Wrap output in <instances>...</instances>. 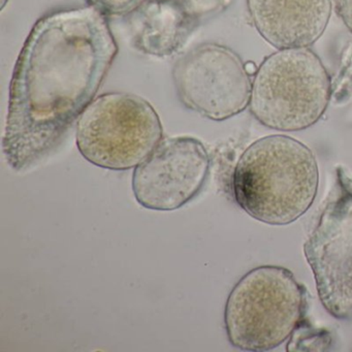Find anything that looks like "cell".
<instances>
[{
  "mask_svg": "<svg viewBox=\"0 0 352 352\" xmlns=\"http://www.w3.org/2000/svg\"><path fill=\"white\" fill-rule=\"evenodd\" d=\"M133 46L144 54L170 56L197 25L176 0H141L129 13Z\"/></svg>",
  "mask_w": 352,
  "mask_h": 352,
  "instance_id": "10",
  "label": "cell"
},
{
  "mask_svg": "<svg viewBox=\"0 0 352 352\" xmlns=\"http://www.w3.org/2000/svg\"><path fill=\"white\" fill-rule=\"evenodd\" d=\"M88 5L100 10L104 15H121L133 11L141 0H85Z\"/></svg>",
  "mask_w": 352,
  "mask_h": 352,
  "instance_id": "13",
  "label": "cell"
},
{
  "mask_svg": "<svg viewBox=\"0 0 352 352\" xmlns=\"http://www.w3.org/2000/svg\"><path fill=\"white\" fill-rule=\"evenodd\" d=\"M304 244L321 304L338 319L352 317V178L337 170V182Z\"/></svg>",
  "mask_w": 352,
  "mask_h": 352,
  "instance_id": "6",
  "label": "cell"
},
{
  "mask_svg": "<svg viewBox=\"0 0 352 352\" xmlns=\"http://www.w3.org/2000/svg\"><path fill=\"white\" fill-rule=\"evenodd\" d=\"M209 170V154L201 141L166 138L135 166L133 195L146 209H180L201 192Z\"/></svg>",
  "mask_w": 352,
  "mask_h": 352,
  "instance_id": "8",
  "label": "cell"
},
{
  "mask_svg": "<svg viewBox=\"0 0 352 352\" xmlns=\"http://www.w3.org/2000/svg\"><path fill=\"white\" fill-rule=\"evenodd\" d=\"M162 125L153 107L141 96L102 94L79 117L78 149L90 164L113 170L139 166L162 140Z\"/></svg>",
  "mask_w": 352,
  "mask_h": 352,
  "instance_id": "5",
  "label": "cell"
},
{
  "mask_svg": "<svg viewBox=\"0 0 352 352\" xmlns=\"http://www.w3.org/2000/svg\"><path fill=\"white\" fill-rule=\"evenodd\" d=\"M236 204L269 226H287L312 207L319 187L316 157L302 142L275 135L246 148L232 174Z\"/></svg>",
  "mask_w": 352,
  "mask_h": 352,
  "instance_id": "2",
  "label": "cell"
},
{
  "mask_svg": "<svg viewBox=\"0 0 352 352\" xmlns=\"http://www.w3.org/2000/svg\"><path fill=\"white\" fill-rule=\"evenodd\" d=\"M118 45L106 15L91 6L41 18L18 56L3 138L17 172L46 157L94 102Z\"/></svg>",
  "mask_w": 352,
  "mask_h": 352,
  "instance_id": "1",
  "label": "cell"
},
{
  "mask_svg": "<svg viewBox=\"0 0 352 352\" xmlns=\"http://www.w3.org/2000/svg\"><path fill=\"white\" fill-rule=\"evenodd\" d=\"M250 76L236 52L218 44L191 49L173 69L181 102L214 121L232 118L249 107L252 89Z\"/></svg>",
  "mask_w": 352,
  "mask_h": 352,
  "instance_id": "7",
  "label": "cell"
},
{
  "mask_svg": "<svg viewBox=\"0 0 352 352\" xmlns=\"http://www.w3.org/2000/svg\"><path fill=\"white\" fill-rule=\"evenodd\" d=\"M9 0H1V10L5 9L6 5H7Z\"/></svg>",
  "mask_w": 352,
  "mask_h": 352,
  "instance_id": "15",
  "label": "cell"
},
{
  "mask_svg": "<svg viewBox=\"0 0 352 352\" xmlns=\"http://www.w3.org/2000/svg\"><path fill=\"white\" fill-rule=\"evenodd\" d=\"M259 36L277 50L308 48L322 36L333 0H247Z\"/></svg>",
  "mask_w": 352,
  "mask_h": 352,
  "instance_id": "9",
  "label": "cell"
},
{
  "mask_svg": "<svg viewBox=\"0 0 352 352\" xmlns=\"http://www.w3.org/2000/svg\"><path fill=\"white\" fill-rule=\"evenodd\" d=\"M336 8L342 22L352 32V0H336Z\"/></svg>",
  "mask_w": 352,
  "mask_h": 352,
  "instance_id": "14",
  "label": "cell"
},
{
  "mask_svg": "<svg viewBox=\"0 0 352 352\" xmlns=\"http://www.w3.org/2000/svg\"><path fill=\"white\" fill-rule=\"evenodd\" d=\"M331 96V78L313 51L283 49L255 72L249 108L263 126L300 131L318 122Z\"/></svg>",
  "mask_w": 352,
  "mask_h": 352,
  "instance_id": "4",
  "label": "cell"
},
{
  "mask_svg": "<svg viewBox=\"0 0 352 352\" xmlns=\"http://www.w3.org/2000/svg\"><path fill=\"white\" fill-rule=\"evenodd\" d=\"M308 309L307 290L289 270L255 267L234 286L224 310L230 344L245 351H269L292 337Z\"/></svg>",
  "mask_w": 352,
  "mask_h": 352,
  "instance_id": "3",
  "label": "cell"
},
{
  "mask_svg": "<svg viewBox=\"0 0 352 352\" xmlns=\"http://www.w3.org/2000/svg\"><path fill=\"white\" fill-rule=\"evenodd\" d=\"M292 341L287 345L288 351H323L331 345V337L327 331H318L311 329L310 325L302 321L292 336Z\"/></svg>",
  "mask_w": 352,
  "mask_h": 352,
  "instance_id": "11",
  "label": "cell"
},
{
  "mask_svg": "<svg viewBox=\"0 0 352 352\" xmlns=\"http://www.w3.org/2000/svg\"><path fill=\"white\" fill-rule=\"evenodd\" d=\"M185 11L199 21L204 18L217 15L226 11L232 3V0H176Z\"/></svg>",
  "mask_w": 352,
  "mask_h": 352,
  "instance_id": "12",
  "label": "cell"
}]
</instances>
